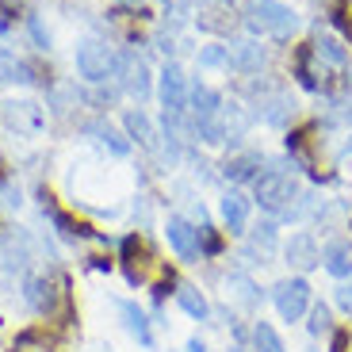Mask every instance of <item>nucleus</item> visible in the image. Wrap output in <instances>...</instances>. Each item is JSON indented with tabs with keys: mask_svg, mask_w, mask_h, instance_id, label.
<instances>
[{
	"mask_svg": "<svg viewBox=\"0 0 352 352\" xmlns=\"http://www.w3.org/2000/svg\"><path fill=\"white\" fill-rule=\"evenodd\" d=\"M249 352H291V349L283 341V333L276 329V322H268L261 314L249 322Z\"/></svg>",
	"mask_w": 352,
	"mask_h": 352,
	"instance_id": "26",
	"label": "nucleus"
},
{
	"mask_svg": "<svg viewBox=\"0 0 352 352\" xmlns=\"http://www.w3.org/2000/svg\"><path fill=\"white\" fill-rule=\"evenodd\" d=\"M291 77L299 80L307 92H318V96H329V88H333L329 69L318 62V54H314V46H310V43L295 46V54H291Z\"/></svg>",
	"mask_w": 352,
	"mask_h": 352,
	"instance_id": "14",
	"label": "nucleus"
},
{
	"mask_svg": "<svg viewBox=\"0 0 352 352\" xmlns=\"http://www.w3.org/2000/svg\"><path fill=\"white\" fill-rule=\"evenodd\" d=\"M184 352H214V349H211V344H207V341H203L199 333H192V337H188V341H184Z\"/></svg>",
	"mask_w": 352,
	"mask_h": 352,
	"instance_id": "37",
	"label": "nucleus"
},
{
	"mask_svg": "<svg viewBox=\"0 0 352 352\" xmlns=\"http://www.w3.org/2000/svg\"><path fill=\"white\" fill-rule=\"evenodd\" d=\"M230 69L238 77H261L268 65V46H261V38H230Z\"/></svg>",
	"mask_w": 352,
	"mask_h": 352,
	"instance_id": "16",
	"label": "nucleus"
},
{
	"mask_svg": "<svg viewBox=\"0 0 352 352\" xmlns=\"http://www.w3.org/2000/svg\"><path fill=\"white\" fill-rule=\"evenodd\" d=\"M107 352H111V349H107Z\"/></svg>",
	"mask_w": 352,
	"mask_h": 352,
	"instance_id": "47",
	"label": "nucleus"
},
{
	"mask_svg": "<svg viewBox=\"0 0 352 352\" xmlns=\"http://www.w3.org/2000/svg\"><path fill=\"white\" fill-rule=\"evenodd\" d=\"M19 295H23L27 310L38 318H58V310L69 307V280L54 272H27L19 280Z\"/></svg>",
	"mask_w": 352,
	"mask_h": 352,
	"instance_id": "3",
	"label": "nucleus"
},
{
	"mask_svg": "<svg viewBox=\"0 0 352 352\" xmlns=\"http://www.w3.org/2000/svg\"><path fill=\"white\" fill-rule=\"evenodd\" d=\"M326 104H329V119H333V123H349L352 126V73L349 69H344L341 80L329 88Z\"/></svg>",
	"mask_w": 352,
	"mask_h": 352,
	"instance_id": "29",
	"label": "nucleus"
},
{
	"mask_svg": "<svg viewBox=\"0 0 352 352\" xmlns=\"http://www.w3.org/2000/svg\"><path fill=\"white\" fill-rule=\"evenodd\" d=\"M19 73V62H16V54L8 50V46H0V85H12Z\"/></svg>",
	"mask_w": 352,
	"mask_h": 352,
	"instance_id": "36",
	"label": "nucleus"
},
{
	"mask_svg": "<svg viewBox=\"0 0 352 352\" xmlns=\"http://www.w3.org/2000/svg\"><path fill=\"white\" fill-rule=\"evenodd\" d=\"M310 46H314L318 62L326 65V69H333V73L349 69V46H344L337 35H329V31H322V27H318L314 38H310Z\"/></svg>",
	"mask_w": 352,
	"mask_h": 352,
	"instance_id": "25",
	"label": "nucleus"
},
{
	"mask_svg": "<svg viewBox=\"0 0 352 352\" xmlns=\"http://www.w3.org/2000/svg\"><path fill=\"white\" fill-rule=\"evenodd\" d=\"M253 211H256V203H253L249 192H241V188H222V195H219V226L226 230L230 241H241L249 234Z\"/></svg>",
	"mask_w": 352,
	"mask_h": 352,
	"instance_id": "9",
	"label": "nucleus"
},
{
	"mask_svg": "<svg viewBox=\"0 0 352 352\" xmlns=\"http://www.w3.org/2000/svg\"><path fill=\"white\" fill-rule=\"evenodd\" d=\"M188 88H192V80L184 77V69L176 62H165V69H161V107L173 115H188Z\"/></svg>",
	"mask_w": 352,
	"mask_h": 352,
	"instance_id": "18",
	"label": "nucleus"
},
{
	"mask_svg": "<svg viewBox=\"0 0 352 352\" xmlns=\"http://www.w3.org/2000/svg\"><path fill=\"white\" fill-rule=\"evenodd\" d=\"M35 256H38V241L23 226L0 230V272L8 280H23L27 272H35Z\"/></svg>",
	"mask_w": 352,
	"mask_h": 352,
	"instance_id": "6",
	"label": "nucleus"
},
{
	"mask_svg": "<svg viewBox=\"0 0 352 352\" xmlns=\"http://www.w3.org/2000/svg\"><path fill=\"white\" fill-rule=\"evenodd\" d=\"M161 4H165V8H173V0H161Z\"/></svg>",
	"mask_w": 352,
	"mask_h": 352,
	"instance_id": "45",
	"label": "nucleus"
},
{
	"mask_svg": "<svg viewBox=\"0 0 352 352\" xmlns=\"http://www.w3.org/2000/svg\"><path fill=\"white\" fill-rule=\"evenodd\" d=\"M195 27H199V31H207V35H234L230 8H222V4H203L199 16H195Z\"/></svg>",
	"mask_w": 352,
	"mask_h": 352,
	"instance_id": "31",
	"label": "nucleus"
},
{
	"mask_svg": "<svg viewBox=\"0 0 352 352\" xmlns=\"http://www.w3.org/2000/svg\"><path fill=\"white\" fill-rule=\"evenodd\" d=\"M173 299H176V307L192 318V322H199V326H214V302H211V295H207L199 283L180 280V283H176Z\"/></svg>",
	"mask_w": 352,
	"mask_h": 352,
	"instance_id": "19",
	"label": "nucleus"
},
{
	"mask_svg": "<svg viewBox=\"0 0 352 352\" xmlns=\"http://www.w3.org/2000/svg\"><path fill=\"white\" fill-rule=\"evenodd\" d=\"M280 261L287 264L291 276H310L322 268V241H318L314 230H291L280 245Z\"/></svg>",
	"mask_w": 352,
	"mask_h": 352,
	"instance_id": "8",
	"label": "nucleus"
},
{
	"mask_svg": "<svg viewBox=\"0 0 352 352\" xmlns=\"http://www.w3.org/2000/svg\"><path fill=\"white\" fill-rule=\"evenodd\" d=\"M88 268H96V272H111V261H107V256H88Z\"/></svg>",
	"mask_w": 352,
	"mask_h": 352,
	"instance_id": "39",
	"label": "nucleus"
},
{
	"mask_svg": "<svg viewBox=\"0 0 352 352\" xmlns=\"http://www.w3.org/2000/svg\"><path fill=\"white\" fill-rule=\"evenodd\" d=\"M195 65H199V69H230V46H226V43H207V46H199V54H195Z\"/></svg>",
	"mask_w": 352,
	"mask_h": 352,
	"instance_id": "32",
	"label": "nucleus"
},
{
	"mask_svg": "<svg viewBox=\"0 0 352 352\" xmlns=\"http://www.w3.org/2000/svg\"><path fill=\"white\" fill-rule=\"evenodd\" d=\"M249 111H253L256 123H264V126H272V131L287 134L291 126H295V119H299V100L291 96V88L272 85L268 92H261V96L249 104Z\"/></svg>",
	"mask_w": 352,
	"mask_h": 352,
	"instance_id": "7",
	"label": "nucleus"
},
{
	"mask_svg": "<svg viewBox=\"0 0 352 352\" xmlns=\"http://www.w3.org/2000/svg\"><path fill=\"white\" fill-rule=\"evenodd\" d=\"M226 352H249V349H245V344H230Z\"/></svg>",
	"mask_w": 352,
	"mask_h": 352,
	"instance_id": "41",
	"label": "nucleus"
},
{
	"mask_svg": "<svg viewBox=\"0 0 352 352\" xmlns=\"http://www.w3.org/2000/svg\"><path fill=\"white\" fill-rule=\"evenodd\" d=\"M329 302H333V310H341L344 318H352V280H337L333 291H329Z\"/></svg>",
	"mask_w": 352,
	"mask_h": 352,
	"instance_id": "33",
	"label": "nucleus"
},
{
	"mask_svg": "<svg viewBox=\"0 0 352 352\" xmlns=\"http://www.w3.org/2000/svg\"><path fill=\"white\" fill-rule=\"evenodd\" d=\"M322 272L333 280H352V238L349 234H329L322 241Z\"/></svg>",
	"mask_w": 352,
	"mask_h": 352,
	"instance_id": "20",
	"label": "nucleus"
},
{
	"mask_svg": "<svg viewBox=\"0 0 352 352\" xmlns=\"http://www.w3.org/2000/svg\"><path fill=\"white\" fill-rule=\"evenodd\" d=\"M203 4H222V8H230V4H234V0H203Z\"/></svg>",
	"mask_w": 352,
	"mask_h": 352,
	"instance_id": "40",
	"label": "nucleus"
},
{
	"mask_svg": "<svg viewBox=\"0 0 352 352\" xmlns=\"http://www.w3.org/2000/svg\"><path fill=\"white\" fill-rule=\"evenodd\" d=\"M0 207H8V211L23 207V192H19V184H12L8 176H0Z\"/></svg>",
	"mask_w": 352,
	"mask_h": 352,
	"instance_id": "35",
	"label": "nucleus"
},
{
	"mask_svg": "<svg viewBox=\"0 0 352 352\" xmlns=\"http://www.w3.org/2000/svg\"><path fill=\"white\" fill-rule=\"evenodd\" d=\"M241 241H249V245L256 249V253L264 256V261L272 264V261H280V245H283V226L276 219H268V214H264L261 222H253V226H249V234Z\"/></svg>",
	"mask_w": 352,
	"mask_h": 352,
	"instance_id": "22",
	"label": "nucleus"
},
{
	"mask_svg": "<svg viewBox=\"0 0 352 352\" xmlns=\"http://www.w3.org/2000/svg\"><path fill=\"white\" fill-rule=\"evenodd\" d=\"M168 352H173V349H168Z\"/></svg>",
	"mask_w": 352,
	"mask_h": 352,
	"instance_id": "46",
	"label": "nucleus"
},
{
	"mask_svg": "<svg viewBox=\"0 0 352 352\" xmlns=\"http://www.w3.org/2000/svg\"><path fill=\"white\" fill-rule=\"evenodd\" d=\"M27 38H31V46H35V50H50V31L43 27V19H38L35 12L27 16Z\"/></svg>",
	"mask_w": 352,
	"mask_h": 352,
	"instance_id": "34",
	"label": "nucleus"
},
{
	"mask_svg": "<svg viewBox=\"0 0 352 352\" xmlns=\"http://www.w3.org/2000/svg\"><path fill=\"white\" fill-rule=\"evenodd\" d=\"M123 134L134 142V146H142L146 153H153V157L161 161V131L153 126V119L142 111V107L123 111Z\"/></svg>",
	"mask_w": 352,
	"mask_h": 352,
	"instance_id": "21",
	"label": "nucleus"
},
{
	"mask_svg": "<svg viewBox=\"0 0 352 352\" xmlns=\"http://www.w3.org/2000/svg\"><path fill=\"white\" fill-rule=\"evenodd\" d=\"M77 73L88 85H104L107 77H119V50L100 35H85L77 43Z\"/></svg>",
	"mask_w": 352,
	"mask_h": 352,
	"instance_id": "5",
	"label": "nucleus"
},
{
	"mask_svg": "<svg viewBox=\"0 0 352 352\" xmlns=\"http://www.w3.org/2000/svg\"><path fill=\"white\" fill-rule=\"evenodd\" d=\"M161 234H165L168 249L176 253V261H180V264H203V253H199V226H195L192 219H184L180 211L168 214L165 226H161Z\"/></svg>",
	"mask_w": 352,
	"mask_h": 352,
	"instance_id": "13",
	"label": "nucleus"
},
{
	"mask_svg": "<svg viewBox=\"0 0 352 352\" xmlns=\"http://www.w3.org/2000/svg\"><path fill=\"white\" fill-rule=\"evenodd\" d=\"M302 329H307V337H310V341H326V337L337 329L333 302H329V299H314V302H310L307 318H302Z\"/></svg>",
	"mask_w": 352,
	"mask_h": 352,
	"instance_id": "27",
	"label": "nucleus"
},
{
	"mask_svg": "<svg viewBox=\"0 0 352 352\" xmlns=\"http://www.w3.org/2000/svg\"><path fill=\"white\" fill-rule=\"evenodd\" d=\"M344 153H349V157H352V134H349V138H344Z\"/></svg>",
	"mask_w": 352,
	"mask_h": 352,
	"instance_id": "42",
	"label": "nucleus"
},
{
	"mask_svg": "<svg viewBox=\"0 0 352 352\" xmlns=\"http://www.w3.org/2000/svg\"><path fill=\"white\" fill-rule=\"evenodd\" d=\"M264 165H268V153L256 150V146H241L219 161V180L226 188H249L264 173Z\"/></svg>",
	"mask_w": 352,
	"mask_h": 352,
	"instance_id": "10",
	"label": "nucleus"
},
{
	"mask_svg": "<svg viewBox=\"0 0 352 352\" xmlns=\"http://www.w3.org/2000/svg\"><path fill=\"white\" fill-rule=\"evenodd\" d=\"M241 27H245L253 38H276V43H287L295 31H299V12L283 4V0H245L241 8Z\"/></svg>",
	"mask_w": 352,
	"mask_h": 352,
	"instance_id": "1",
	"label": "nucleus"
},
{
	"mask_svg": "<svg viewBox=\"0 0 352 352\" xmlns=\"http://www.w3.org/2000/svg\"><path fill=\"white\" fill-rule=\"evenodd\" d=\"M119 4H126V8H131V4H142V0H119Z\"/></svg>",
	"mask_w": 352,
	"mask_h": 352,
	"instance_id": "44",
	"label": "nucleus"
},
{
	"mask_svg": "<svg viewBox=\"0 0 352 352\" xmlns=\"http://www.w3.org/2000/svg\"><path fill=\"white\" fill-rule=\"evenodd\" d=\"M333 23L341 27V31H344V38H349V43H352V19L344 16V12H333Z\"/></svg>",
	"mask_w": 352,
	"mask_h": 352,
	"instance_id": "38",
	"label": "nucleus"
},
{
	"mask_svg": "<svg viewBox=\"0 0 352 352\" xmlns=\"http://www.w3.org/2000/svg\"><path fill=\"white\" fill-rule=\"evenodd\" d=\"M222 107H226V100H222L219 88L203 85V80L195 77L192 88H188V115H192V119H214V115H222Z\"/></svg>",
	"mask_w": 352,
	"mask_h": 352,
	"instance_id": "23",
	"label": "nucleus"
},
{
	"mask_svg": "<svg viewBox=\"0 0 352 352\" xmlns=\"http://www.w3.org/2000/svg\"><path fill=\"white\" fill-rule=\"evenodd\" d=\"M192 138H195V146H207V150H226L230 146L226 119L222 115H214V119H192Z\"/></svg>",
	"mask_w": 352,
	"mask_h": 352,
	"instance_id": "28",
	"label": "nucleus"
},
{
	"mask_svg": "<svg viewBox=\"0 0 352 352\" xmlns=\"http://www.w3.org/2000/svg\"><path fill=\"white\" fill-rule=\"evenodd\" d=\"M119 261H123V276L131 287H146V268H153L157 264V253L150 249V241H146V234H138V230H131V234H123L119 238Z\"/></svg>",
	"mask_w": 352,
	"mask_h": 352,
	"instance_id": "11",
	"label": "nucleus"
},
{
	"mask_svg": "<svg viewBox=\"0 0 352 352\" xmlns=\"http://www.w3.org/2000/svg\"><path fill=\"white\" fill-rule=\"evenodd\" d=\"M119 88H123L126 96H134L138 104L153 96V77H150V62L138 58L134 50H123L119 54Z\"/></svg>",
	"mask_w": 352,
	"mask_h": 352,
	"instance_id": "15",
	"label": "nucleus"
},
{
	"mask_svg": "<svg viewBox=\"0 0 352 352\" xmlns=\"http://www.w3.org/2000/svg\"><path fill=\"white\" fill-rule=\"evenodd\" d=\"M0 123H4L8 134H16V138H35L46 126V111L35 100H4L0 104Z\"/></svg>",
	"mask_w": 352,
	"mask_h": 352,
	"instance_id": "12",
	"label": "nucleus"
},
{
	"mask_svg": "<svg viewBox=\"0 0 352 352\" xmlns=\"http://www.w3.org/2000/svg\"><path fill=\"white\" fill-rule=\"evenodd\" d=\"M314 283L310 276H280V280L268 283V302H272L276 318H280L283 326H299L302 318H307L310 302H314Z\"/></svg>",
	"mask_w": 352,
	"mask_h": 352,
	"instance_id": "2",
	"label": "nucleus"
},
{
	"mask_svg": "<svg viewBox=\"0 0 352 352\" xmlns=\"http://www.w3.org/2000/svg\"><path fill=\"white\" fill-rule=\"evenodd\" d=\"M115 310H119V322H123V329L142 344V349H146V352H157V333H153L150 310H142L134 299H115Z\"/></svg>",
	"mask_w": 352,
	"mask_h": 352,
	"instance_id": "17",
	"label": "nucleus"
},
{
	"mask_svg": "<svg viewBox=\"0 0 352 352\" xmlns=\"http://www.w3.org/2000/svg\"><path fill=\"white\" fill-rule=\"evenodd\" d=\"M80 131H85L92 142H100V146H104V150L111 153V157H131V150H134V142L126 138L123 131H115V126L107 123V119H92V123H85Z\"/></svg>",
	"mask_w": 352,
	"mask_h": 352,
	"instance_id": "24",
	"label": "nucleus"
},
{
	"mask_svg": "<svg viewBox=\"0 0 352 352\" xmlns=\"http://www.w3.org/2000/svg\"><path fill=\"white\" fill-rule=\"evenodd\" d=\"M344 234H349V238H352V214H349V222H344Z\"/></svg>",
	"mask_w": 352,
	"mask_h": 352,
	"instance_id": "43",
	"label": "nucleus"
},
{
	"mask_svg": "<svg viewBox=\"0 0 352 352\" xmlns=\"http://www.w3.org/2000/svg\"><path fill=\"white\" fill-rule=\"evenodd\" d=\"M199 253H203V264H219L222 256L230 253L226 230L214 226V222H203V226H199Z\"/></svg>",
	"mask_w": 352,
	"mask_h": 352,
	"instance_id": "30",
	"label": "nucleus"
},
{
	"mask_svg": "<svg viewBox=\"0 0 352 352\" xmlns=\"http://www.w3.org/2000/svg\"><path fill=\"white\" fill-rule=\"evenodd\" d=\"M219 283H222V299L238 310V314L261 318L264 302H268V287H261V280L253 272H245V268H226Z\"/></svg>",
	"mask_w": 352,
	"mask_h": 352,
	"instance_id": "4",
	"label": "nucleus"
}]
</instances>
